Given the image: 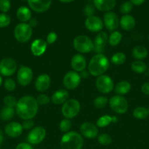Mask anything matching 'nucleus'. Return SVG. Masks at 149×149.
Segmentation results:
<instances>
[{
    "label": "nucleus",
    "instance_id": "obj_21",
    "mask_svg": "<svg viewBox=\"0 0 149 149\" xmlns=\"http://www.w3.org/2000/svg\"><path fill=\"white\" fill-rule=\"evenodd\" d=\"M87 62L85 57L81 54H76L73 55L71 59V67L75 72H81L86 70Z\"/></svg>",
    "mask_w": 149,
    "mask_h": 149
},
{
    "label": "nucleus",
    "instance_id": "obj_7",
    "mask_svg": "<svg viewBox=\"0 0 149 149\" xmlns=\"http://www.w3.org/2000/svg\"><path fill=\"white\" fill-rule=\"evenodd\" d=\"M110 107L118 114H124L127 111L129 104L126 98L121 95H114L109 100Z\"/></svg>",
    "mask_w": 149,
    "mask_h": 149
},
{
    "label": "nucleus",
    "instance_id": "obj_51",
    "mask_svg": "<svg viewBox=\"0 0 149 149\" xmlns=\"http://www.w3.org/2000/svg\"><path fill=\"white\" fill-rule=\"evenodd\" d=\"M3 141H4V135H3V132L1 130H0V146L2 144Z\"/></svg>",
    "mask_w": 149,
    "mask_h": 149
},
{
    "label": "nucleus",
    "instance_id": "obj_41",
    "mask_svg": "<svg viewBox=\"0 0 149 149\" xmlns=\"http://www.w3.org/2000/svg\"><path fill=\"white\" fill-rule=\"evenodd\" d=\"M37 103L39 106H45L51 102V98L45 94H40L36 97Z\"/></svg>",
    "mask_w": 149,
    "mask_h": 149
},
{
    "label": "nucleus",
    "instance_id": "obj_36",
    "mask_svg": "<svg viewBox=\"0 0 149 149\" xmlns=\"http://www.w3.org/2000/svg\"><path fill=\"white\" fill-rule=\"evenodd\" d=\"M72 127V122L70 119H64L61 121L59 124V129L62 132L67 133V132H70V129Z\"/></svg>",
    "mask_w": 149,
    "mask_h": 149
},
{
    "label": "nucleus",
    "instance_id": "obj_14",
    "mask_svg": "<svg viewBox=\"0 0 149 149\" xmlns=\"http://www.w3.org/2000/svg\"><path fill=\"white\" fill-rule=\"evenodd\" d=\"M80 131L81 135L88 139H93V138H97L98 133H99L97 126L89 122H83L80 125Z\"/></svg>",
    "mask_w": 149,
    "mask_h": 149
},
{
    "label": "nucleus",
    "instance_id": "obj_28",
    "mask_svg": "<svg viewBox=\"0 0 149 149\" xmlns=\"http://www.w3.org/2000/svg\"><path fill=\"white\" fill-rule=\"evenodd\" d=\"M117 121H118L117 116H111L108 114L102 115L96 121V126L97 127H105L110 125L111 123H115L117 122Z\"/></svg>",
    "mask_w": 149,
    "mask_h": 149
},
{
    "label": "nucleus",
    "instance_id": "obj_50",
    "mask_svg": "<svg viewBox=\"0 0 149 149\" xmlns=\"http://www.w3.org/2000/svg\"><path fill=\"white\" fill-rule=\"evenodd\" d=\"M37 20L36 18H31L30 20H29V25L31 26V27L33 29L34 27H35V26L37 25Z\"/></svg>",
    "mask_w": 149,
    "mask_h": 149
},
{
    "label": "nucleus",
    "instance_id": "obj_43",
    "mask_svg": "<svg viewBox=\"0 0 149 149\" xmlns=\"http://www.w3.org/2000/svg\"><path fill=\"white\" fill-rule=\"evenodd\" d=\"M83 13H84L85 15L87 16V17L93 16L95 13V7L92 4H87L86 6H85Z\"/></svg>",
    "mask_w": 149,
    "mask_h": 149
},
{
    "label": "nucleus",
    "instance_id": "obj_18",
    "mask_svg": "<svg viewBox=\"0 0 149 149\" xmlns=\"http://www.w3.org/2000/svg\"><path fill=\"white\" fill-rule=\"evenodd\" d=\"M23 127L21 124L17 122H11L7 124L4 127V132L10 138H18L23 133Z\"/></svg>",
    "mask_w": 149,
    "mask_h": 149
},
{
    "label": "nucleus",
    "instance_id": "obj_11",
    "mask_svg": "<svg viewBox=\"0 0 149 149\" xmlns=\"http://www.w3.org/2000/svg\"><path fill=\"white\" fill-rule=\"evenodd\" d=\"M81 78L80 74L74 71L67 72L63 78V84L67 90H73L77 88L80 84Z\"/></svg>",
    "mask_w": 149,
    "mask_h": 149
},
{
    "label": "nucleus",
    "instance_id": "obj_55",
    "mask_svg": "<svg viewBox=\"0 0 149 149\" xmlns=\"http://www.w3.org/2000/svg\"><path fill=\"white\" fill-rule=\"evenodd\" d=\"M148 41H149V35H148Z\"/></svg>",
    "mask_w": 149,
    "mask_h": 149
},
{
    "label": "nucleus",
    "instance_id": "obj_16",
    "mask_svg": "<svg viewBox=\"0 0 149 149\" xmlns=\"http://www.w3.org/2000/svg\"><path fill=\"white\" fill-rule=\"evenodd\" d=\"M29 7L36 13L46 12L51 7L52 0H27Z\"/></svg>",
    "mask_w": 149,
    "mask_h": 149
},
{
    "label": "nucleus",
    "instance_id": "obj_17",
    "mask_svg": "<svg viewBox=\"0 0 149 149\" xmlns=\"http://www.w3.org/2000/svg\"><path fill=\"white\" fill-rule=\"evenodd\" d=\"M93 51L96 54H102L108 42V36L106 32H99L93 40Z\"/></svg>",
    "mask_w": 149,
    "mask_h": 149
},
{
    "label": "nucleus",
    "instance_id": "obj_4",
    "mask_svg": "<svg viewBox=\"0 0 149 149\" xmlns=\"http://www.w3.org/2000/svg\"><path fill=\"white\" fill-rule=\"evenodd\" d=\"M73 47L80 54L89 53L93 50V42L88 36L79 35L73 40Z\"/></svg>",
    "mask_w": 149,
    "mask_h": 149
},
{
    "label": "nucleus",
    "instance_id": "obj_53",
    "mask_svg": "<svg viewBox=\"0 0 149 149\" xmlns=\"http://www.w3.org/2000/svg\"><path fill=\"white\" fill-rule=\"evenodd\" d=\"M2 82H3V80H2V77L0 76V87L1 86V84H2Z\"/></svg>",
    "mask_w": 149,
    "mask_h": 149
},
{
    "label": "nucleus",
    "instance_id": "obj_54",
    "mask_svg": "<svg viewBox=\"0 0 149 149\" xmlns=\"http://www.w3.org/2000/svg\"><path fill=\"white\" fill-rule=\"evenodd\" d=\"M148 116H149V108H148Z\"/></svg>",
    "mask_w": 149,
    "mask_h": 149
},
{
    "label": "nucleus",
    "instance_id": "obj_38",
    "mask_svg": "<svg viewBox=\"0 0 149 149\" xmlns=\"http://www.w3.org/2000/svg\"><path fill=\"white\" fill-rule=\"evenodd\" d=\"M4 87L5 90L8 92H13L16 88V83L15 80L12 78L6 79L4 82Z\"/></svg>",
    "mask_w": 149,
    "mask_h": 149
},
{
    "label": "nucleus",
    "instance_id": "obj_44",
    "mask_svg": "<svg viewBox=\"0 0 149 149\" xmlns=\"http://www.w3.org/2000/svg\"><path fill=\"white\" fill-rule=\"evenodd\" d=\"M57 39H58V35H57V33L54 31H51L48 34L46 40L45 41H46L48 45H53V44L56 42Z\"/></svg>",
    "mask_w": 149,
    "mask_h": 149
},
{
    "label": "nucleus",
    "instance_id": "obj_15",
    "mask_svg": "<svg viewBox=\"0 0 149 149\" xmlns=\"http://www.w3.org/2000/svg\"><path fill=\"white\" fill-rule=\"evenodd\" d=\"M119 19L113 12H108L103 17V23L106 29L110 31H115L119 26Z\"/></svg>",
    "mask_w": 149,
    "mask_h": 149
},
{
    "label": "nucleus",
    "instance_id": "obj_49",
    "mask_svg": "<svg viewBox=\"0 0 149 149\" xmlns=\"http://www.w3.org/2000/svg\"><path fill=\"white\" fill-rule=\"evenodd\" d=\"M145 0H130V2L132 4H134V5L139 6L143 4V3L145 2Z\"/></svg>",
    "mask_w": 149,
    "mask_h": 149
},
{
    "label": "nucleus",
    "instance_id": "obj_37",
    "mask_svg": "<svg viewBox=\"0 0 149 149\" xmlns=\"http://www.w3.org/2000/svg\"><path fill=\"white\" fill-rule=\"evenodd\" d=\"M11 23V18L7 13H0V28H6Z\"/></svg>",
    "mask_w": 149,
    "mask_h": 149
},
{
    "label": "nucleus",
    "instance_id": "obj_6",
    "mask_svg": "<svg viewBox=\"0 0 149 149\" xmlns=\"http://www.w3.org/2000/svg\"><path fill=\"white\" fill-rule=\"evenodd\" d=\"M80 103L74 98L68 99L61 107V113L64 118L71 119L78 115L80 111Z\"/></svg>",
    "mask_w": 149,
    "mask_h": 149
},
{
    "label": "nucleus",
    "instance_id": "obj_19",
    "mask_svg": "<svg viewBox=\"0 0 149 149\" xmlns=\"http://www.w3.org/2000/svg\"><path fill=\"white\" fill-rule=\"evenodd\" d=\"M48 47L46 41L43 39H36L31 45V52L36 57L41 56L45 52Z\"/></svg>",
    "mask_w": 149,
    "mask_h": 149
},
{
    "label": "nucleus",
    "instance_id": "obj_46",
    "mask_svg": "<svg viewBox=\"0 0 149 149\" xmlns=\"http://www.w3.org/2000/svg\"><path fill=\"white\" fill-rule=\"evenodd\" d=\"M15 149H34L32 146L29 143H20L18 144Z\"/></svg>",
    "mask_w": 149,
    "mask_h": 149
},
{
    "label": "nucleus",
    "instance_id": "obj_48",
    "mask_svg": "<svg viewBox=\"0 0 149 149\" xmlns=\"http://www.w3.org/2000/svg\"><path fill=\"white\" fill-rule=\"evenodd\" d=\"M90 74H89V71H86V70H84V71H81L80 74V77L81 79H86L89 77Z\"/></svg>",
    "mask_w": 149,
    "mask_h": 149
},
{
    "label": "nucleus",
    "instance_id": "obj_42",
    "mask_svg": "<svg viewBox=\"0 0 149 149\" xmlns=\"http://www.w3.org/2000/svg\"><path fill=\"white\" fill-rule=\"evenodd\" d=\"M11 8V3L10 0H0V11L7 13Z\"/></svg>",
    "mask_w": 149,
    "mask_h": 149
},
{
    "label": "nucleus",
    "instance_id": "obj_13",
    "mask_svg": "<svg viewBox=\"0 0 149 149\" xmlns=\"http://www.w3.org/2000/svg\"><path fill=\"white\" fill-rule=\"evenodd\" d=\"M84 24L86 29L93 33H99L104 26L103 20L100 17L95 15L88 17L85 20Z\"/></svg>",
    "mask_w": 149,
    "mask_h": 149
},
{
    "label": "nucleus",
    "instance_id": "obj_2",
    "mask_svg": "<svg viewBox=\"0 0 149 149\" xmlns=\"http://www.w3.org/2000/svg\"><path fill=\"white\" fill-rule=\"evenodd\" d=\"M110 67L109 60L104 54H96L91 58L88 65L90 75L98 77L103 75Z\"/></svg>",
    "mask_w": 149,
    "mask_h": 149
},
{
    "label": "nucleus",
    "instance_id": "obj_1",
    "mask_svg": "<svg viewBox=\"0 0 149 149\" xmlns=\"http://www.w3.org/2000/svg\"><path fill=\"white\" fill-rule=\"evenodd\" d=\"M39 105L35 97L31 95H25L20 97L15 106L16 113L23 120L32 119L38 112Z\"/></svg>",
    "mask_w": 149,
    "mask_h": 149
},
{
    "label": "nucleus",
    "instance_id": "obj_32",
    "mask_svg": "<svg viewBox=\"0 0 149 149\" xmlns=\"http://www.w3.org/2000/svg\"><path fill=\"white\" fill-rule=\"evenodd\" d=\"M131 68L137 74H143L147 70V65L143 61H135L131 63Z\"/></svg>",
    "mask_w": 149,
    "mask_h": 149
},
{
    "label": "nucleus",
    "instance_id": "obj_34",
    "mask_svg": "<svg viewBox=\"0 0 149 149\" xmlns=\"http://www.w3.org/2000/svg\"><path fill=\"white\" fill-rule=\"evenodd\" d=\"M97 141L100 145L106 146L110 145L112 143V138L110 135L107 133L99 134L97 136Z\"/></svg>",
    "mask_w": 149,
    "mask_h": 149
},
{
    "label": "nucleus",
    "instance_id": "obj_10",
    "mask_svg": "<svg viewBox=\"0 0 149 149\" xmlns=\"http://www.w3.org/2000/svg\"><path fill=\"white\" fill-rule=\"evenodd\" d=\"M46 130L42 126H37L31 130L27 135V141L31 145H38L45 140Z\"/></svg>",
    "mask_w": 149,
    "mask_h": 149
},
{
    "label": "nucleus",
    "instance_id": "obj_23",
    "mask_svg": "<svg viewBox=\"0 0 149 149\" xmlns=\"http://www.w3.org/2000/svg\"><path fill=\"white\" fill-rule=\"evenodd\" d=\"M70 94L67 90L61 89L54 92L53 94L51 96V101L55 105L64 104L69 99Z\"/></svg>",
    "mask_w": 149,
    "mask_h": 149
},
{
    "label": "nucleus",
    "instance_id": "obj_47",
    "mask_svg": "<svg viewBox=\"0 0 149 149\" xmlns=\"http://www.w3.org/2000/svg\"><path fill=\"white\" fill-rule=\"evenodd\" d=\"M141 91L143 94L149 95V82H145L141 86Z\"/></svg>",
    "mask_w": 149,
    "mask_h": 149
},
{
    "label": "nucleus",
    "instance_id": "obj_30",
    "mask_svg": "<svg viewBox=\"0 0 149 149\" xmlns=\"http://www.w3.org/2000/svg\"><path fill=\"white\" fill-rule=\"evenodd\" d=\"M122 39V34L118 31H112L108 36V43L110 46L115 47L119 45Z\"/></svg>",
    "mask_w": 149,
    "mask_h": 149
},
{
    "label": "nucleus",
    "instance_id": "obj_12",
    "mask_svg": "<svg viewBox=\"0 0 149 149\" xmlns=\"http://www.w3.org/2000/svg\"><path fill=\"white\" fill-rule=\"evenodd\" d=\"M34 73L31 68L28 66H20L17 73V81L23 87L27 86L33 79Z\"/></svg>",
    "mask_w": 149,
    "mask_h": 149
},
{
    "label": "nucleus",
    "instance_id": "obj_5",
    "mask_svg": "<svg viewBox=\"0 0 149 149\" xmlns=\"http://www.w3.org/2000/svg\"><path fill=\"white\" fill-rule=\"evenodd\" d=\"M33 33V29L28 23H18L15 27L13 34L16 40L20 43H26L31 39Z\"/></svg>",
    "mask_w": 149,
    "mask_h": 149
},
{
    "label": "nucleus",
    "instance_id": "obj_24",
    "mask_svg": "<svg viewBox=\"0 0 149 149\" xmlns=\"http://www.w3.org/2000/svg\"><path fill=\"white\" fill-rule=\"evenodd\" d=\"M136 21L133 16L130 15H124L121 17L119 21V26L126 31H129L135 27Z\"/></svg>",
    "mask_w": 149,
    "mask_h": 149
},
{
    "label": "nucleus",
    "instance_id": "obj_25",
    "mask_svg": "<svg viewBox=\"0 0 149 149\" xmlns=\"http://www.w3.org/2000/svg\"><path fill=\"white\" fill-rule=\"evenodd\" d=\"M16 16L19 21L21 23H26L32 18V12L30 9L25 6H20L16 12Z\"/></svg>",
    "mask_w": 149,
    "mask_h": 149
},
{
    "label": "nucleus",
    "instance_id": "obj_39",
    "mask_svg": "<svg viewBox=\"0 0 149 149\" xmlns=\"http://www.w3.org/2000/svg\"><path fill=\"white\" fill-rule=\"evenodd\" d=\"M17 99L13 95H7L4 98V105L5 106H8V107L15 108L17 104Z\"/></svg>",
    "mask_w": 149,
    "mask_h": 149
},
{
    "label": "nucleus",
    "instance_id": "obj_40",
    "mask_svg": "<svg viewBox=\"0 0 149 149\" xmlns=\"http://www.w3.org/2000/svg\"><path fill=\"white\" fill-rule=\"evenodd\" d=\"M133 4L130 1H124L120 7V13L124 15H128L132 10Z\"/></svg>",
    "mask_w": 149,
    "mask_h": 149
},
{
    "label": "nucleus",
    "instance_id": "obj_56",
    "mask_svg": "<svg viewBox=\"0 0 149 149\" xmlns=\"http://www.w3.org/2000/svg\"><path fill=\"white\" fill-rule=\"evenodd\" d=\"M148 74H149V68H148Z\"/></svg>",
    "mask_w": 149,
    "mask_h": 149
},
{
    "label": "nucleus",
    "instance_id": "obj_3",
    "mask_svg": "<svg viewBox=\"0 0 149 149\" xmlns=\"http://www.w3.org/2000/svg\"><path fill=\"white\" fill-rule=\"evenodd\" d=\"M84 141L80 133L74 131L64 133L60 141L61 149H82Z\"/></svg>",
    "mask_w": 149,
    "mask_h": 149
},
{
    "label": "nucleus",
    "instance_id": "obj_8",
    "mask_svg": "<svg viewBox=\"0 0 149 149\" xmlns=\"http://www.w3.org/2000/svg\"><path fill=\"white\" fill-rule=\"evenodd\" d=\"M114 82L112 78L108 75H101L96 80V87L99 93L108 94L114 89Z\"/></svg>",
    "mask_w": 149,
    "mask_h": 149
},
{
    "label": "nucleus",
    "instance_id": "obj_9",
    "mask_svg": "<svg viewBox=\"0 0 149 149\" xmlns=\"http://www.w3.org/2000/svg\"><path fill=\"white\" fill-rule=\"evenodd\" d=\"M17 63L12 58H4L0 61V74L4 77H11L17 71Z\"/></svg>",
    "mask_w": 149,
    "mask_h": 149
},
{
    "label": "nucleus",
    "instance_id": "obj_57",
    "mask_svg": "<svg viewBox=\"0 0 149 149\" xmlns=\"http://www.w3.org/2000/svg\"><path fill=\"white\" fill-rule=\"evenodd\" d=\"M0 149H1V148H0Z\"/></svg>",
    "mask_w": 149,
    "mask_h": 149
},
{
    "label": "nucleus",
    "instance_id": "obj_33",
    "mask_svg": "<svg viewBox=\"0 0 149 149\" xmlns=\"http://www.w3.org/2000/svg\"><path fill=\"white\" fill-rule=\"evenodd\" d=\"M126 60H127L126 55L121 52L114 53L111 57V62L116 65H123L126 62Z\"/></svg>",
    "mask_w": 149,
    "mask_h": 149
},
{
    "label": "nucleus",
    "instance_id": "obj_29",
    "mask_svg": "<svg viewBox=\"0 0 149 149\" xmlns=\"http://www.w3.org/2000/svg\"><path fill=\"white\" fill-rule=\"evenodd\" d=\"M14 108L4 106L0 111V119L2 121H10L13 118L15 115Z\"/></svg>",
    "mask_w": 149,
    "mask_h": 149
},
{
    "label": "nucleus",
    "instance_id": "obj_22",
    "mask_svg": "<svg viewBox=\"0 0 149 149\" xmlns=\"http://www.w3.org/2000/svg\"><path fill=\"white\" fill-rule=\"evenodd\" d=\"M95 8L102 12H110L116 5V0H93Z\"/></svg>",
    "mask_w": 149,
    "mask_h": 149
},
{
    "label": "nucleus",
    "instance_id": "obj_35",
    "mask_svg": "<svg viewBox=\"0 0 149 149\" xmlns=\"http://www.w3.org/2000/svg\"><path fill=\"white\" fill-rule=\"evenodd\" d=\"M108 99L104 96H98L93 100V105L96 109H103L108 105Z\"/></svg>",
    "mask_w": 149,
    "mask_h": 149
},
{
    "label": "nucleus",
    "instance_id": "obj_52",
    "mask_svg": "<svg viewBox=\"0 0 149 149\" xmlns=\"http://www.w3.org/2000/svg\"><path fill=\"white\" fill-rule=\"evenodd\" d=\"M59 1L62 3H70V2H72V1H75V0H59Z\"/></svg>",
    "mask_w": 149,
    "mask_h": 149
},
{
    "label": "nucleus",
    "instance_id": "obj_31",
    "mask_svg": "<svg viewBox=\"0 0 149 149\" xmlns=\"http://www.w3.org/2000/svg\"><path fill=\"white\" fill-rule=\"evenodd\" d=\"M133 116L137 119H144L148 116V109L143 106L135 108L133 111Z\"/></svg>",
    "mask_w": 149,
    "mask_h": 149
},
{
    "label": "nucleus",
    "instance_id": "obj_27",
    "mask_svg": "<svg viewBox=\"0 0 149 149\" xmlns=\"http://www.w3.org/2000/svg\"><path fill=\"white\" fill-rule=\"evenodd\" d=\"M131 54H132L133 58L136 59V61H142L147 58L148 55V51L147 48L145 47L144 46L138 45L133 48Z\"/></svg>",
    "mask_w": 149,
    "mask_h": 149
},
{
    "label": "nucleus",
    "instance_id": "obj_45",
    "mask_svg": "<svg viewBox=\"0 0 149 149\" xmlns=\"http://www.w3.org/2000/svg\"><path fill=\"white\" fill-rule=\"evenodd\" d=\"M23 130H32L34 127V122L32 121V119H27V120L23 121V123L21 124Z\"/></svg>",
    "mask_w": 149,
    "mask_h": 149
},
{
    "label": "nucleus",
    "instance_id": "obj_20",
    "mask_svg": "<svg viewBox=\"0 0 149 149\" xmlns=\"http://www.w3.org/2000/svg\"><path fill=\"white\" fill-rule=\"evenodd\" d=\"M51 84V79L50 76L47 74H42L36 79L34 82V87L38 92L43 93L49 88Z\"/></svg>",
    "mask_w": 149,
    "mask_h": 149
},
{
    "label": "nucleus",
    "instance_id": "obj_26",
    "mask_svg": "<svg viewBox=\"0 0 149 149\" xmlns=\"http://www.w3.org/2000/svg\"><path fill=\"white\" fill-rule=\"evenodd\" d=\"M131 88V84L128 81L123 80V81H119L115 84V86L114 87V90L118 95L122 96L129 93Z\"/></svg>",
    "mask_w": 149,
    "mask_h": 149
}]
</instances>
